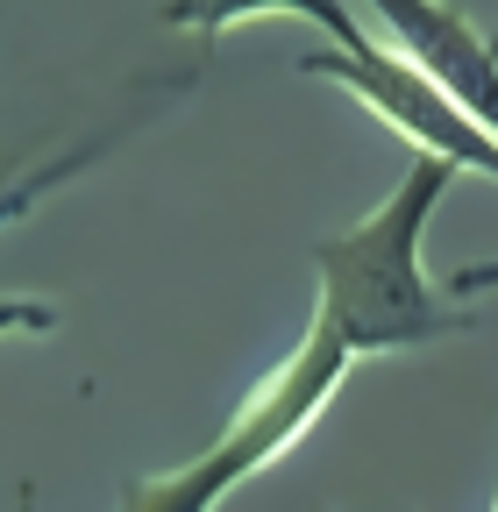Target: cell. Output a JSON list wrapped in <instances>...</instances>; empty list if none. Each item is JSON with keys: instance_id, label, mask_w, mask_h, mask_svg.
<instances>
[{"instance_id": "5", "label": "cell", "mask_w": 498, "mask_h": 512, "mask_svg": "<svg viewBox=\"0 0 498 512\" xmlns=\"http://www.w3.org/2000/svg\"><path fill=\"white\" fill-rule=\"evenodd\" d=\"M249 15H299V22L328 29V43H335V50H363V43H378V36L356 22L349 0H157V22H164V29H185V36H221V29L249 22Z\"/></svg>"}, {"instance_id": "9", "label": "cell", "mask_w": 498, "mask_h": 512, "mask_svg": "<svg viewBox=\"0 0 498 512\" xmlns=\"http://www.w3.org/2000/svg\"><path fill=\"white\" fill-rule=\"evenodd\" d=\"M491 512H498V505H491Z\"/></svg>"}, {"instance_id": "8", "label": "cell", "mask_w": 498, "mask_h": 512, "mask_svg": "<svg viewBox=\"0 0 498 512\" xmlns=\"http://www.w3.org/2000/svg\"><path fill=\"white\" fill-rule=\"evenodd\" d=\"M484 285H498V264H470V271L449 278V292H484Z\"/></svg>"}, {"instance_id": "3", "label": "cell", "mask_w": 498, "mask_h": 512, "mask_svg": "<svg viewBox=\"0 0 498 512\" xmlns=\"http://www.w3.org/2000/svg\"><path fill=\"white\" fill-rule=\"evenodd\" d=\"M299 72L342 86L349 100H363L370 114L392 128V136L413 143V157H442L449 171H477V178L498 185V136H491L477 114H463L434 79H420L413 64H399L385 43H363V50H335V43L328 50H306Z\"/></svg>"}, {"instance_id": "6", "label": "cell", "mask_w": 498, "mask_h": 512, "mask_svg": "<svg viewBox=\"0 0 498 512\" xmlns=\"http://www.w3.org/2000/svg\"><path fill=\"white\" fill-rule=\"evenodd\" d=\"M100 157H107V136L72 143L65 157H50V164H36V171H22V178H8V185H0V228H15V221L43 200V192H57L65 178H79V171H86V164H100Z\"/></svg>"}, {"instance_id": "1", "label": "cell", "mask_w": 498, "mask_h": 512, "mask_svg": "<svg viewBox=\"0 0 498 512\" xmlns=\"http://www.w3.org/2000/svg\"><path fill=\"white\" fill-rule=\"evenodd\" d=\"M449 185L456 171L442 157H413L406 178L392 185V200H378L356 228L314 249V285H321L314 320H328L349 356H392V349H420V342L477 328L420 271V235Z\"/></svg>"}, {"instance_id": "2", "label": "cell", "mask_w": 498, "mask_h": 512, "mask_svg": "<svg viewBox=\"0 0 498 512\" xmlns=\"http://www.w3.org/2000/svg\"><path fill=\"white\" fill-rule=\"evenodd\" d=\"M349 370H356V356L342 349V335L328 328V320H306V335L292 342V356L235 406V420L200 448L193 463L121 484V512H214L235 484L271 470L285 448L328 413V399L342 392Z\"/></svg>"}, {"instance_id": "7", "label": "cell", "mask_w": 498, "mask_h": 512, "mask_svg": "<svg viewBox=\"0 0 498 512\" xmlns=\"http://www.w3.org/2000/svg\"><path fill=\"white\" fill-rule=\"evenodd\" d=\"M57 306L50 299H0V335H50Z\"/></svg>"}, {"instance_id": "4", "label": "cell", "mask_w": 498, "mask_h": 512, "mask_svg": "<svg viewBox=\"0 0 498 512\" xmlns=\"http://www.w3.org/2000/svg\"><path fill=\"white\" fill-rule=\"evenodd\" d=\"M378 43L413 64L420 79H434L463 114H477L498 136V43L456 8V0H363Z\"/></svg>"}]
</instances>
